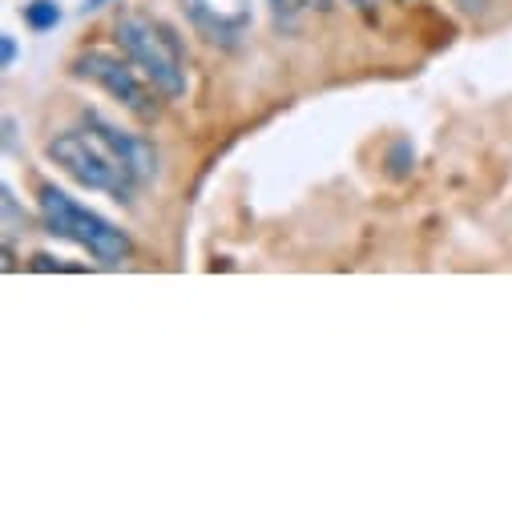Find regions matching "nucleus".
I'll return each mask as SVG.
<instances>
[{
	"mask_svg": "<svg viewBox=\"0 0 512 512\" xmlns=\"http://www.w3.org/2000/svg\"><path fill=\"white\" fill-rule=\"evenodd\" d=\"M37 206H41V222H45L49 234L85 246L97 263H109V267H113V263H125V259L134 254L130 234L117 230L113 222H105L97 210L73 202V198H69L65 190H57L53 182H45V186L37 190Z\"/></svg>",
	"mask_w": 512,
	"mask_h": 512,
	"instance_id": "1",
	"label": "nucleus"
},
{
	"mask_svg": "<svg viewBox=\"0 0 512 512\" xmlns=\"http://www.w3.org/2000/svg\"><path fill=\"white\" fill-rule=\"evenodd\" d=\"M113 33H117L121 53L146 73V81L162 97H170V101L186 97V57H182L178 37L166 25H158L154 17H142V13H125V17H117Z\"/></svg>",
	"mask_w": 512,
	"mask_h": 512,
	"instance_id": "2",
	"label": "nucleus"
},
{
	"mask_svg": "<svg viewBox=\"0 0 512 512\" xmlns=\"http://www.w3.org/2000/svg\"><path fill=\"white\" fill-rule=\"evenodd\" d=\"M49 158H53L69 178H77L81 186L105 190V194H113L117 202H130V194H134V186H138V178L121 166V158H117L105 142H97L89 130H85V134H81V130L57 134V138L49 142Z\"/></svg>",
	"mask_w": 512,
	"mask_h": 512,
	"instance_id": "3",
	"label": "nucleus"
},
{
	"mask_svg": "<svg viewBox=\"0 0 512 512\" xmlns=\"http://www.w3.org/2000/svg\"><path fill=\"white\" fill-rule=\"evenodd\" d=\"M73 73L93 81V85H101L113 101H121L138 121H154L158 117V101L146 89V81L138 77V65L130 57L121 61V57H113L105 49H85V53L73 57Z\"/></svg>",
	"mask_w": 512,
	"mask_h": 512,
	"instance_id": "4",
	"label": "nucleus"
},
{
	"mask_svg": "<svg viewBox=\"0 0 512 512\" xmlns=\"http://www.w3.org/2000/svg\"><path fill=\"white\" fill-rule=\"evenodd\" d=\"M85 130L97 138V142H105L117 158H121V166L130 170L138 182H150L154 174H158V154H154V146L146 142V138H138V134H125V130H117L113 121H105L97 109H85Z\"/></svg>",
	"mask_w": 512,
	"mask_h": 512,
	"instance_id": "5",
	"label": "nucleus"
},
{
	"mask_svg": "<svg viewBox=\"0 0 512 512\" xmlns=\"http://www.w3.org/2000/svg\"><path fill=\"white\" fill-rule=\"evenodd\" d=\"M182 9H186V17H190V25H194L206 41L226 45V49H234V45H238V37H242V29L250 25V13L222 17V13H214V9L206 5V0H182Z\"/></svg>",
	"mask_w": 512,
	"mask_h": 512,
	"instance_id": "6",
	"label": "nucleus"
},
{
	"mask_svg": "<svg viewBox=\"0 0 512 512\" xmlns=\"http://www.w3.org/2000/svg\"><path fill=\"white\" fill-rule=\"evenodd\" d=\"M25 25L33 33L57 29L61 25V5H57V0H29V5H25Z\"/></svg>",
	"mask_w": 512,
	"mask_h": 512,
	"instance_id": "7",
	"label": "nucleus"
},
{
	"mask_svg": "<svg viewBox=\"0 0 512 512\" xmlns=\"http://www.w3.org/2000/svg\"><path fill=\"white\" fill-rule=\"evenodd\" d=\"M412 162H416L412 142H396V146H392V158H388V174H392V178H408Z\"/></svg>",
	"mask_w": 512,
	"mask_h": 512,
	"instance_id": "8",
	"label": "nucleus"
},
{
	"mask_svg": "<svg viewBox=\"0 0 512 512\" xmlns=\"http://www.w3.org/2000/svg\"><path fill=\"white\" fill-rule=\"evenodd\" d=\"M271 9H275V17H279L287 29H295L299 9H311V5H307V0H271Z\"/></svg>",
	"mask_w": 512,
	"mask_h": 512,
	"instance_id": "9",
	"label": "nucleus"
},
{
	"mask_svg": "<svg viewBox=\"0 0 512 512\" xmlns=\"http://www.w3.org/2000/svg\"><path fill=\"white\" fill-rule=\"evenodd\" d=\"M0 198H5V238H9L13 234V222H25V214H21L17 198H13V186H0Z\"/></svg>",
	"mask_w": 512,
	"mask_h": 512,
	"instance_id": "10",
	"label": "nucleus"
},
{
	"mask_svg": "<svg viewBox=\"0 0 512 512\" xmlns=\"http://www.w3.org/2000/svg\"><path fill=\"white\" fill-rule=\"evenodd\" d=\"M13 61H17V37H0V65H5V69H13Z\"/></svg>",
	"mask_w": 512,
	"mask_h": 512,
	"instance_id": "11",
	"label": "nucleus"
},
{
	"mask_svg": "<svg viewBox=\"0 0 512 512\" xmlns=\"http://www.w3.org/2000/svg\"><path fill=\"white\" fill-rule=\"evenodd\" d=\"M33 271H69L65 263H57L53 254H33Z\"/></svg>",
	"mask_w": 512,
	"mask_h": 512,
	"instance_id": "12",
	"label": "nucleus"
},
{
	"mask_svg": "<svg viewBox=\"0 0 512 512\" xmlns=\"http://www.w3.org/2000/svg\"><path fill=\"white\" fill-rule=\"evenodd\" d=\"M456 5H460L464 13H484V5H488V0H456Z\"/></svg>",
	"mask_w": 512,
	"mask_h": 512,
	"instance_id": "13",
	"label": "nucleus"
},
{
	"mask_svg": "<svg viewBox=\"0 0 512 512\" xmlns=\"http://www.w3.org/2000/svg\"><path fill=\"white\" fill-rule=\"evenodd\" d=\"M347 5H355L359 13H375V9H379V0H347Z\"/></svg>",
	"mask_w": 512,
	"mask_h": 512,
	"instance_id": "14",
	"label": "nucleus"
},
{
	"mask_svg": "<svg viewBox=\"0 0 512 512\" xmlns=\"http://www.w3.org/2000/svg\"><path fill=\"white\" fill-rule=\"evenodd\" d=\"M307 5H311L315 13H331V9H335V0H307Z\"/></svg>",
	"mask_w": 512,
	"mask_h": 512,
	"instance_id": "15",
	"label": "nucleus"
},
{
	"mask_svg": "<svg viewBox=\"0 0 512 512\" xmlns=\"http://www.w3.org/2000/svg\"><path fill=\"white\" fill-rule=\"evenodd\" d=\"M105 5H109V0H85L81 13H97V9H105Z\"/></svg>",
	"mask_w": 512,
	"mask_h": 512,
	"instance_id": "16",
	"label": "nucleus"
}]
</instances>
